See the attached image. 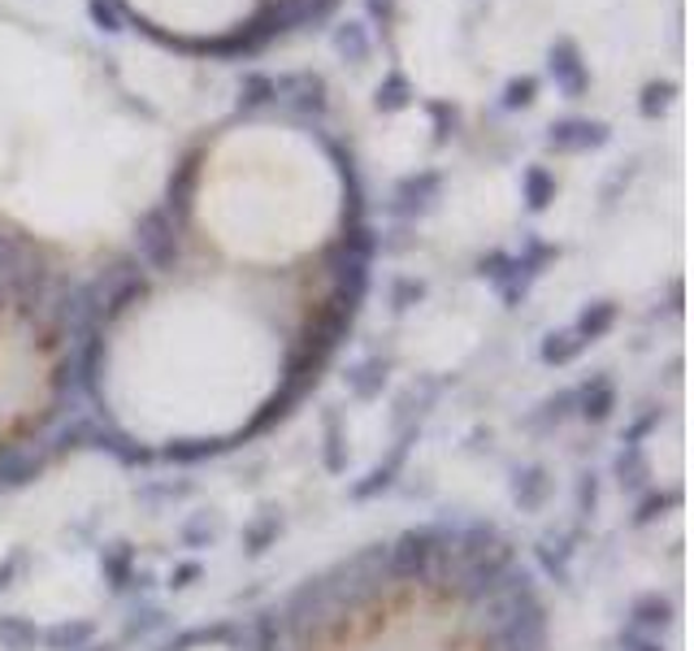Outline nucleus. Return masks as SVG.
<instances>
[{"mask_svg": "<svg viewBox=\"0 0 694 651\" xmlns=\"http://www.w3.org/2000/svg\"><path fill=\"white\" fill-rule=\"evenodd\" d=\"M304 326L230 283L143 287L109 313L91 365L96 404L139 447L235 443L278 409Z\"/></svg>", "mask_w": 694, "mask_h": 651, "instance_id": "obj_1", "label": "nucleus"}, {"mask_svg": "<svg viewBox=\"0 0 694 651\" xmlns=\"http://www.w3.org/2000/svg\"><path fill=\"white\" fill-rule=\"evenodd\" d=\"M57 378H62V361H57L53 330L40 317L4 304L0 308V447L40 426V417L53 409Z\"/></svg>", "mask_w": 694, "mask_h": 651, "instance_id": "obj_2", "label": "nucleus"}, {"mask_svg": "<svg viewBox=\"0 0 694 651\" xmlns=\"http://www.w3.org/2000/svg\"><path fill=\"white\" fill-rule=\"evenodd\" d=\"M344 651H460V639L438 617L400 612V617H378Z\"/></svg>", "mask_w": 694, "mask_h": 651, "instance_id": "obj_3", "label": "nucleus"}, {"mask_svg": "<svg viewBox=\"0 0 694 651\" xmlns=\"http://www.w3.org/2000/svg\"><path fill=\"white\" fill-rule=\"evenodd\" d=\"M183 651H239L235 643H221V639H205V643H192V648Z\"/></svg>", "mask_w": 694, "mask_h": 651, "instance_id": "obj_4", "label": "nucleus"}]
</instances>
